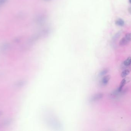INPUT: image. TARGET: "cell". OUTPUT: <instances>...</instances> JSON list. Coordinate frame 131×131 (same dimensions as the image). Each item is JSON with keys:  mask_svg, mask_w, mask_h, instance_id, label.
<instances>
[{"mask_svg": "<svg viewBox=\"0 0 131 131\" xmlns=\"http://www.w3.org/2000/svg\"><path fill=\"white\" fill-rule=\"evenodd\" d=\"M131 42V33L126 34V35L120 40L119 42L120 46H123L128 44Z\"/></svg>", "mask_w": 131, "mask_h": 131, "instance_id": "cell-1", "label": "cell"}, {"mask_svg": "<svg viewBox=\"0 0 131 131\" xmlns=\"http://www.w3.org/2000/svg\"><path fill=\"white\" fill-rule=\"evenodd\" d=\"M130 81V78H125L123 79L120 83V85L118 89V91L119 92H121L124 86L127 83H128Z\"/></svg>", "mask_w": 131, "mask_h": 131, "instance_id": "cell-2", "label": "cell"}, {"mask_svg": "<svg viewBox=\"0 0 131 131\" xmlns=\"http://www.w3.org/2000/svg\"><path fill=\"white\" fill-rule=\"evenodd\" d=\"M103 96L104 95L103 93H97L92 96V97L91 98V101L92 102L97 101L102 99Z\"/></svg>", "mask_w": 131, "mask_h": 131, "instance_id": "cell-3", "label": "cell"}, {"mask_svg": "<svg viewBox=\"0 0 131 131\" xmlns=\"http://www.w3.org/2000/svg\"><path fill=\"white\" fill-rule=\"evenodd\" d=\"M110 78H111V76H110V75L105 76L103 78V79L101 81V84L103 85H106L108 84L109 82V81Z\"/></svg>", "mask_w": 131, "mask_h": 131, "instance_id": "cell-4", "label": "cell"}, {"mask_svg": "<svg viewBox=\"0 0 131 131\" xmlns=\"http://www.w3.org/2000/svg\"><path fill=\"white\" fill-rule=\"evenodd\" d=\"M10 45L8 43H5L2 45L0 47V50L2 51H6L10 48Z\"/></svg>", "mask_w": 131, "mask_h": 131, "instance_id": "cell-5", "label": "cell"}, {"mask_svg": "<svg viewBox=\"0 0 131 131\" xmlns=\"http://www.w3.org/2000/svg\"><path fill=\"white\" fill-rule=\"evenodd\" d=\"M26 84V82L23 80H21L16 82L15 84V86L17 87H21L24 86Z\"/></svg>", "mask_w": 131, "mask_h": 131, "instance_id": "cell-6", "label": "cell"}, {"mask_svg": "<svg viewBox=\"0 0 131 131\" xmlns=\"http://www.w3.org/2000/svg\"><path fill=\"white\" fill-rule=\"evenodd\" d=\"M116 25H117L119 26H123L125 24V22L122 19H119L115 21Z\"/></svg>", "mask_w": 131, "mask_h": 131, "instance_id": "cell-7", "label": "cell"}, {"mask_svg": "<svg viewBox=\"0 0 131 131\" xmlns=\"http://www.w3.org/2000/svg\"><path fill=\"white\" fill-rule=\"evenodd\" d=\"M131 70L129 69H126L125 70H123L121 74V76L122 78H125L126 76L128 75L131 72Z\"/></svg>", "mask_w": 131, "mask_h": 131, "instance_id": "cell-8", "label": "cell"}, {"mask_svg": "<svg viewBox=\"0 0 131 131\" xmlns=\"http://www.w3.org/2000/svg\"><path fill=\"white\" fill-rule=\"evenodd\" d=\"M131 64V57H128L124 61L123 64L125 66H129Z\"/></svg>", "mask_w": 131, "mask_h": 131, "instance_id": "cell-9", "label": "cell"}, {"mask_svg": "<svg viewBox=\"0 0 131 131\" xmlns=\"http://www.w3.org/2000/svg\"><path fill=\"white\" fill-rule=\"evenodd\" d=\"M12 122V120L11 119H7V120H5L2 123L1 125L3 126H6L8 125H10Z\"/></svg>", "mask_w": 131, "mask_h": 131, "instance_id": "cell-10", "label": "cell"}, {"mask_svg": "<svg viewBox=\"0 0 131 131\" xmlns=\"http://www.w3.org/2000/svg\"><path fill=\"white\" fill-rule=\"evenodd\" d=\"M108 72V70L107 69H105L101 71V72L100 73V75L101 76L104 75H106Z\"/></svg>", "mask_w": 131, "mask_h": 131, "instance_id": "cell-11", "label": "cell"}, {"mask_svg": "<svg viewBox=\"0 0 131 131\" xmlns=\"http://www.w3.org/2000/svg\"><path fill=\"white\" fill-rule=\"evenodd\" d=\"M7 0H0V7L3 6L6 3Z\"/></svg>", "mask_w": 131, "mask_h": 131, "instance_id": "cell-12", "label": "cell"}, {"mask_svg": "<svg viewBox=\"0 0 131 131\" xmlns=\"http://www.w3.org/2000/svg\"><path fill=\"white\" fill-rule=\"evenodd\" d=\"M128 11L129 14H131V7H129V8L128 9Z\"/></svg>", "mask_w": 131, "mask_h": 131, "instance_id": "cell-13", "label": "cell"}, {"mask_svg": "<svg viewBox=\"0 0 131 131\" xmlns=\"http://www.w3.org/2000/svg\"><path fill=\"white\" fill-rule=\"evenodd\" d=\"M2 112L0 111V116H1L2 115Z\"/></svg>", "mask_w": 131, "mask_h": 131, "instance_id": "cell-14", "label": "cell"}, {"mask_svg": "<svg viewBox=\"0 0 131 131\" xmlns=\"http://www.w3.org/2000/svg\"><path fill=\"white\" fill-rule=\"evenodd\" d=\"M129 3L131 4V0H129Z\"/></svg>", "mask_w": 131, "mask_h": 131, "instance_id": "cell-15", "label": "cell"}, {"mask_svg": "<svg viewBox=\"0 0 131 131\" xmlns=\"http://www.w3.org/2000/svg\"><path fill=\"white\" fill-rule=\"evenodd\" d=\"M44 1H50V0H44Z\"/></svg>", "mask_w": 131, "mask_h": 131, "instance_id": "cell-16", "label": "cell"}]
</instances>
